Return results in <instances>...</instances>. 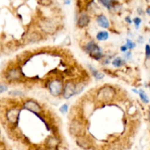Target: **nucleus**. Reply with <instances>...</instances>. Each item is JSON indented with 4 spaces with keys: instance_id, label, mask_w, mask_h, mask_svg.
<instances>
[{
    "instance_id": "nucleus-1",
    "label": "nucleus",
    "mask_w": 150,
    "mask_h": 150,
    "mask_svg": "<svg viewBox=\"0 0 150 150\" xmlns=\"http://www.w3.org/2000/svg\"><path fill=\"white\" fill-rule=\"evenodd\" d=\"M116 91L112 86H106L102 87L98 92L97 98L101 102H108L115 97Z\"/></svg>"
},
{
    "instance_id": "nucleus-2",
    "label": "nucleus",
    "mask_w": 150,
    "mask_h": 150,
    "mask_svg": "<svg viewBox=\"0 0 150 150\" xmlns=\"http://www.w3.org/2000/svg\"><path fill=\"white\" fill-rule=\"evenodd\" d=\"M85 51L94 59L100 60V59H102L103 53L101 48L94 41H90L86 44V47H85Z\"/></svg>"
},
{
    "instance_id": "nucleus-3",
    "label": "nucleus",
    "mask_w": 150,
    "mask_h": 150,
    "mask_svg": "<svg viewBox=\"0 0 150 150\" xmlns=\"http://www.w3.org/2000/svg\"><path fill=\"white\" fill-rule=\"evenodd\" d=\"M63 88H64V86H63L62 81L59 79L51 81L48 85L50 93L54 97H57L61 95L62 93Z\"/></svg>"
},
{
    "instance_id": "nucleus-4",
    "label": "nucleus",
    "mask_w": 150,
    "mask_h": 150,
    "mask_svg": "<svg viewBox=\"0 0 150 150\" xmlns=\"http://www.w3.org/2000/svg\"><path fill=\"white\" fill-rule=\"evenodd\" d=\"M62 93L65 99H70L74 96L76 95V83L73 81H67L63 88Z\"/></svg>"
},
{
    "instance_id": "nucleus-5",
    "label": "nucleus",
    "mask_w": 150,
    "mask_h": 150,
    "mask_svg": "<svg viewBox=\"0 0 150 150\" xmlns=\"http://www.w3.org/2000/svg\"><path fill=\"white\" fill-rule=\"evenodd\" d=\"M25 109L27 111H31L35 114H38V113L40 112L41 108L39 104L33 100H28L23 105Z\"/></svg>"
},
{
    "instance_id": "nucleus-6",
    "label": "nucleus",
    "mask_w": 150,
    "mask_h": 150,
    "mask_svg": "<svg viewBox=\"0 0 150 150\" xmlns=\"http://www.w3.org/2000/svg\"><path fill=\"white\" fill-rule=\"evenodd\" d=\"M19 114H20V111L16 108H13L10 111H8L7 114V119H8L9 122L12 123V124H16L18 122V120Z\"/></svg>"
},
{
    "instance_id": "nucleus-7",
    "label": "nucleus",
    "mask_w": 150,
    "mask_h": 150,
    "mask_svg": "<svg viewBox=\"0 0 150 150\" xmlns=\"http://www.w3.org/2000/svg\"><path fill=\"white\" fill-rule=\"evenodd\" d=\"M90 21V18L86 13H82L79 16V20H78V26L80 28H84L88 26Z\"/></svg>"
},
{
    "instance_id": "nucleus-8",
    "label": "nucleus",
    "mask_w": 150,
    "mask_h": 150,
    "mask_svg": "<svg viewBox=\"0 0 150 150\" xmlns=\"http://www.w3.org/2000/svg\"><path fill=\"white\" fill-rule=\"evenodd\" d=\"M97 22H98V24L103 29H108L110 26L109 21L104 15H99L97 17Z\"/></svg>"
},
{
    "instance_id": "nucleus-9",
    "label": "nucleus",
    "mask_w": 150,
    "mask_h": 150,
    "mask_svg": "<svg viewBox=\"0 0 150 150\" xmlns=\"http://www.w3.org/2000/svg\"><path fill=\"white\" fill-rule=\"evenodd\" d=\"M21 73L18 69H11L7 73V78L11 81H17L21 78Z\"/></svg>"
},
{
    "instance_id": "nucleus-10",
    "label": "nucleus",
    "mask_w": 150,
    "mask_h": 150,
    "mask_svg": "<svg viewBox=\"0 0 150 150\" xmlns=\"http://www.w3.org/2000/svg\"><path fill=\"white\" fill-rule=\"evenodd\" d=\"M88 67H89V70L91 71V73H92V76H93V77L95 78L96 80H100V79H103L104 78V75L102 73H100V71H98V70H97L96 68H95V67H93V66L92 65H88Z\"/></svg>"
},
{
    "instance_id": "nucleus-11",
    "label": "nucleus",
    "mask_w": 150,
    "mask_h": 150,
    "mask_svg": "<svg viewBox=\"0 0 150 150\" xmlns=\"http://www.w3.org/2000/svg\"><path fill=\"white\" fill-rule=\"evenodd\" d=\"M77 144L79 146L83 148V149H88L90 146V142L87 139L84 137H80L77 140Z\"/></svg>"
},
{
    "instance_id": "nucleus-12",
    "label": "nucleus",
    "mask_w": 150,
    "mask_h": 150,
    "mask_svg": "<svg viewBox=\"0 0 150 150\" xmlns=\"http://www.w3.org/2000/svg\"><path fill=\"white\" fill-rule=\"evenodd\" d=\"M109 38V34L106 31H100L97 35L96 38L99 41H105Z\"/></svg>"
},
{
    "instance_id": "nucleus-13",
    "label": "nucleus",
    "mask_w": 150,
    "mask_h": 150,
    "mask_svg": "<svg viewBox=\"0 0 150 150\" xmlns=\"http://www.w3.org/2000/svg\"><path fill=\"white\" fill-rule=\"evenodd\" d=\"M101 4L109 10L115 6L117 1L116 0H98Z\"/></svg>"
},
{
    "instance_id": "nucleus-14",
    "label": "nucleus",
    "mask_w": 150,
    "mask_h": 150,
    "mask_svg": "<svg viewBox=\"0 0 150 150\" xmlns=\"http://www.w3.org/2000/svg\"><path fill=\"white\" fill-rule=\"evenodd\" d=\"M138 94L139 95L141 100H142V101L144 103H149V97H148V95H146L145 91H144L143 89H139V90H138Z\"/></svg>"
},
{
    "instance_id": "nucleus-15",
    "label": "nucleus",
    "mask_w": 150,
    "mask_h": 150,
    "mask_svg": "<svg viewBox=\"0 0 150 150\" xmlns=\"http://www.w3.org/2000/svg\"><path fill=\"white\" fill-rule=\"evenodd\" d=\"M73 130V133H78L83 130V127H81L79 122H73L72 125L70 126V130Z\"/></svg>"
},
{
    "instance_id": "nucleus-16",
    "label": "nucleus",
    "mask_w": 150,
    "mask_h": 150,
    "mask_svg": "<svg viewBox=\"0 0 150 150\" xmlns=\"http://www.w3.org/2000/svg\"><path fill=\"white\" fill-rule=\"evenodd\" d=\"M113 66L116 67H120L125 64V61L123 60V59H122L121 57H117L114 59V61L112 62Z\"/></svg>"
},
{
    "instance_id": "nucleus-17",
    "label": "nucleus",
    "mask_w": 150,
    "mask_h": 150,
    "mask_svg": "<svg viewBox=\"0 0 150 150\" xmlns=\"http://www.w3.org/2000/svg\"><path fill=\"white\" fill-rule=\"evenodd\" d=\"M125 45L127 46V48H128V49H133V48H134L136 46V43H135L134 42H133V41L130 39H127Z\"/></svg>"
},
{
    "instance_id": "nucleus-18",
    "label": "nucleus",
    "mask_w": 150,
    "mask_h": 150,
    "mask_svg": "<svg viewBox=\"0 0 150 150\" xmlns=\"http://www.w3.org/2000/svg\"><path fill=\"white\" fill-rule=\"evenodd\" d=\"M133 22H134V24L136 26V29H139V26H140L141 23H142V19L139 17H136L133 19Z\"/></svg>"
},
{
    "instance_id": "nucleus-19",
    "label": "nucleus",
    "mask_w": 150,
    "mask_h": 150,
    "mask_svg": "<svg viewBox=\"0 0 150 150\" xmlns=\"http://www.w3.org/2000/svg\"><path fill=\"white\" fill-rule=\"evenodd\" d=\"M60 112L62 113V114H66V113L68 111V105L67 104H64V105H62L59 108Z\"/></svg>"
},
{
    "instance_id": "nucleus-20",
    "label": "nucleus",
    "mask_w": 150,
    "mask_h": 150,
    "mask_svg": "<svg viewBox=\"0 0 150 150\" xmlns=\"http://www.w3.org/2000/svg\"><path fill=\"white\" fill-rule=\"evenodd\" d=\"M9 95H11L13 96H21V95H23V93L21 91L13 90L9 92Z\"/></svg>"
},
{
    "instance_id": "nucleus-21",
    "label": "nucleus",
    "mask_w": 150,
    "mask_h": 150,
    "mask_svg": "<svg viewBox=\"0 0 150 150\" xmlns=\"http://www.w3.org/2000/svg\"><path fill=\"white\" fill-rule=\"evenodd\" d=\"M7 89H8L7 86H6L5 84H3V83H0V94L6 92Z\"/></svg>"
},
{
    "instance_id": "nucleus-22",
    "label": "nucleus",
    "mask_w": 150,
    "mask_h": 150,
    "mask_svg": "<svg viewBox=\"0 0 150 150\" xmlns=\"http://www.w3.org/2000/svg\"><path fill=\"white\" fill-rule=\"evenodd\" d=\"M145 51H146V58L149 59V57H150V47H149V44H147V45H146V48H145Z\"/></svg>"
},
{
    "instance_id": "nucleus-23",
    "label": "nucleus",
    "mask_w": 150,
    "mask_h": 150,
    "mask_svg": "<svg viewBox=\"0 0 150 150\" xmlns=\"http://www.w3.org/2000/svg\"><path fill=\"white\" fill-rule=\"evenodd\" d=\"M127 49H128V48H127V46H126L125 45H122V46H121V48H120V50H121V51H122V52H126V51H127Z\"/></svg>"
},
{
    "instance_id": "nucleus-24",
    "label": "nucleus",
    "mask_w": 150,
    "mask_h": 150,
    "mask_svg": "<svg viewBox=\"0 0 150 150\" xmlns=\"http://www.w3.org/2000/svg\"><path fill=\"white\" fill-rule=\"evenodd\" d=\"M125 21L128 23H132V20H131V19H130V18L129 17V16H127V17L125 18Z\"/></svg>"
},
{
    "instance_id": "nucleus-25",
    "label": "nucleus",
    "mask_w": 150,
    "mask_h": 150,
    "mask_svg": "<svg viewBox=\"0 0 150 150\" xmlns=\"http://www.w3.org/2000/svg\"><path fill=\"white\" fill-rule=\"evenodd\" d=\"M130 57H131V53L130 52H127V54H126V55H125V57H126V59H130Z\"/></svg>"
},
{
    "instance_id": "nucleus-26",
    "label": "nucleus",
    "mask_w": 150,
    "mask_h": 150,
    "mask_svg": "<svg viewBox=\"0 0 150 150\" xmlns=\"http://www.w3.org/2000/svg\"><path fill=\"white\" fill-rule=\"evenodd\" d=\"M64 4H70V0H64Z\"/></svg>"
},
{
    "instance_id": "nucleus-27",
    "label": "nucleus",
    "mask_w": 150,
    "mask_h": 150,
    "mask_svg": "<svg viewBox=\"0 0 150 150\" xmlns=\"http://www.w3.org/2000/svg\"><path fill=\"white\" fill-rule=\"evenodd\" d=\"M146 13H147L148 15L150 14V9H149V7H148L147 10H146Z\"/></svg>"
},
{
    "instance_id": "nucleus-28",
    "label": "nucleus",
    "mask_w": 150,
    "mask_h": 150,
    "mask_svg": "<svg viewBox=\"0 0 150 150\" xmlns=\"http://www.w3.org/2000/svg\"><path fill=\"white\" fill-rule=\"evenodd\" d=\"M132 91H133V92H134L136 94H138V90H136V89H132Z\"/></svg>"
},
{
    "instance_id": "nucleus-29",
    "label": "nucleus",
    "mask_w": 150,
    "mask_h": 150,
    "mask_svg": "<svg viewBox=\"0 0 150 150\" xmlns=\"http://www.w3.org/2000/svg\"><path fill=\"white\" fill-rule=\"evenodd\" d=\"M146 1H148V0H146Z\"/></svg>"
}]
</instances>
